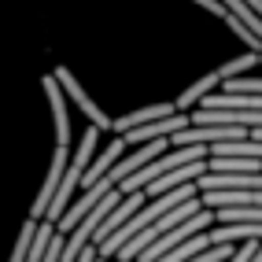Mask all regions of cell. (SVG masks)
I'll list each match as a JSON object with an SVG mask.
<instances>
[{
	"label": "cell",
	"mask_w": 262,
	"mask_h": 262,
	"mask_svg": "<svg viewBox=\"0 0 262 262\" xmlns=\"http://www.w3.org/2000/svg\"><path fill=\"white\" fill-rule=\"evenodd\" d=\"M45 93H48V107H52V122H56V144H71V115H67V100L56 78H45Z\"/></svg>",
	"instance_id": "obj_5"
},
{
	"label": "cell",
	"mask_w": 262,
	"mask_h": 262,
	"mask_svg": "<svg viewBox=\"0 0 262 262\" xmlns=\"http://www.w3.org/2000/svg\"><path fill=\"white\" fill-rule=\"evenodd\" d=\"M96 141H100V129L89 126V129H85V137H81V144L74 148V155L67 159V170H63V178H59L56 192H52V200H48V207H45V218H41V222H52V225H56L59 214L67 211V207H71V192L78 188L85 166H89V159L96 155Z\"/></svg>",
	"instance_id": "obj_1"
},
{
	"label": "cell",
	"mask_w": 262,
	"mask_h": 262,
	"mask_svg": "<svg viewBox=\"0 0 262 262\" xmlns=\"http://www.w3.org/2000/svg\"><path fill=\"white\" fill-rule=\"evenodd\" d=\"M211 244H236V240H262V222H236V225H218L207 233Z\"/></svg>",
	"instance_id": "obj_8"
},
{
	"label": "cell",
	"mask_w": 262,
	"mask_h": 262,
	"mask_svg": "<svg viewBox=\"0 0 262 262\" xmlns=\"http://www.w3.org/2000/svg\"><path fill=\"white\" fill-rule=\"evenodd\" d=\"M218 225H236V222H262V207H218L214 211Z\"/></svg>",
	"instance_id": "obj_10"
},
{
	"label": "cell",
	"mask_w": 262,
	"mask_h": 262,
	"mask_svg": "<svg viewBox=\"0 0 262 262\" xmlns=\"http://www.w3.org/2000/svg\"><path fill=\"white\" fill-rule=\"evenodd\" d=\"M218 85H222V78H218V71H211V74H203V78H196V81H192L188 85V89L178 96V100H173V107H178V111H192V107H196V103L207 96V93H211V89H218Z\"/></svg>",
	"instance_id": "obj_9"
},
{
	"label": "cell",
	"mask_w": 262,
	"mask_h": 262,
	"mask_svg": "<svg viewBox=\"0 0 262 262\" xmlns=\"http://www.w3.org/2000/svg\"><path fill=\"white\" fill-rule=\"evenodd\" d=\"M52 233H56V225H52V222H37V229H33V236H30V248H26V258L23 262H41Z\"/></svg>",
	"instance_id": "obj_12"
},
{
	"label": "cell",
	"mask_w": 262,
	"mask_h": 262,
	"mask_svg": "<svg viewBox=\"0 0 262 262\" xmlns=\"http://www.w3.org/2000/svg\"><path fill=\"white\" fill-rule=\"evenodd\" d=\"M251 67H258V52H244V56H236V59H225L222 67H214V71H218V78H222V81H229V78L248 74Z\"/></svg>",
	"instance_id": "obj_11"
},
{
	"label": "cell",
	"mask_w": 262,
	"mask_h": 262,
	"mask_svg": "<svg viewBox=\"0 0 262 262\" xmlns=\"http://www.w3.org/2000/svg\"><path fill=\"white\" fill-rule=\"evenodd\" d=\"M173 111H178L173 103H148V107H137V111L122 115V118H111V129L122 137V133L137 129V126H148V122H155V118H166V115H173Z\"/></svg>",
	"instance_id": "obj_6"
},
{
	"label": "cell",
	"mask_w": 262,
	"mask_h": 262,
	"mask_svg": "<svg viewBox=\"0 0 262 262\" xmlns=\"http://www.w3.org/2000/svg\"><path fill=\"white\" fill-rule=\"evenodd\" d=\"M200 173H207V159L185 163V166H178V170H166L163 178H155V181H148V185H144V196H148V200H155V196H163V192L178 188V185H185V181H196Z\"/></svg>",
	"instance_id": "obj_4"
},
{
	"label": "cell",
	"mask_w": 262,
	"mask_h": 262,
	"mask_svg": "<svg viewBox=\"0 0 262 262\" xmlns=\"http://www.w3.org/2000/svg\"><path fill=\"white\" fill-rule=\"evenodd\" d=\"M122 155H126V141H122V137H115V141H111L107 148H103V151L96 155V159H89V166H85V173H81V181H78V185H85V188L96 185V181L103 178V173H107V170L122 159Z\"/></svg>",
	"instance_id": "obj_7"
},
{
	"label": "cell",
	"mask_w": 262,
	"mask_h": 262,
	"mask_svg": "<svg viewBox=\"0 0 262 262\" xmlns=\"http://www.w3.org/2000/svg\"><path fill=\"white\" fill-rule=\"evenodd\" d=\"M33 229H37V222H30V218H26V225H23V233H19V240H15V251H11V262H23V258H26V248H30V236H33Z\"/></svg>",
	"instance_id": "obj_13"
},
{
	"label": "cell",
	"mask_w": 262,
	"mask_h": 262,
	"mask_svg": "<svg viewBox=\"0 0 262 262\" xmlns=\"http://www.w3.org/2000/svg\"><path fill=\"white\" fill-rule=\"evenodd\" d=\"M52 78H56V81H59V89H63L67 96H71V100L78 103V107H81L85 115L93 118V126H96V129H111V118H107V115H103V111L96 107V100H93L89 93L81 89V85H78V78H74L71 71H67V67H56V74H52Z\"/></svg>",
	"instance_id": "obj_2"
},
{
	"label": "cell",
	"mask_w": 262,
	"mask_h": 262,
	"mask_svg": "<svg viewBox=\"0 0 262 262\" xmlns=\"http://www.w3.org/2000/svg\"><path fill=\"white\" fill-rule=\"evenodd\" d=\"M192 4H200L203 11H211V15H218V19H225V15H229V11H225V4H222V0H192Z\"/></svg>",
	"instance_id": "obj_14"
},
{
	"label": "cell",
	"mask_w": 262,
	"mask_h": 262,
	"mask_svg": "<svg viewBox=\"0 0 262 262\" xmlns=\"http://www.w3.org/2000/svg\"><path fill=\"white\" fill-rule=\"evenodd\" d=\"M200 203L207 211H214V207H262V188H214V192H200Z\"/></svg>",
	"instance_id": "obj_3"
}]
</instances>
